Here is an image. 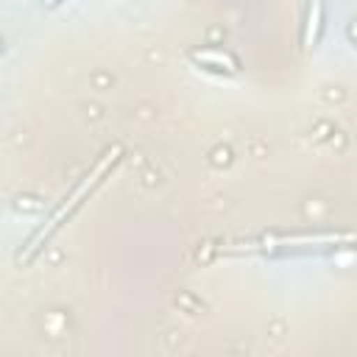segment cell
<instances>
[{
	"label": "cell",
	"mask_w": 357,
	"mask_h": 357,
	"mask_svg": "<svg viewBox=\"0 0 357 357\" xmlns=\"http://www.w3.org/2000/svg\"><path fill=\"white\" fill-rule=\"evenodd\" d=\"M120 159H123V145H112V148H106V151L98 156V162H95V165L75 181V187L64 195V201L50 212V218H47V220L28 237V243L22 245V251H20L17 259H20V262H31V259L50 243V237H53V234H56V231H59V229H61V226H64V223H67V220H70V218L89 201V195L103 184V178L117 167Z\"/></svg>",
	"instance_id": "1"
},
{
	"label": "cell",
	"mask_w": 357,
	"mask_h": 357,
	"mask_svg": "<svg viewBox=\"0 0 357 357\" xmlns=\"http://www.w3.org/2000/svg\"><path fill=\"white\" fill-rule=\"evenodd\" d=\"M337 243H351L349 231H307V234H271L265 240H259V245H251L257 251H279V254H290V251H318V248H332Z\"/></svg>",
	"instance_id": "2"
},
{
	"label": "cell",
	"mask_w": 357,
	"mask_h": 357,
	"mask_svg": "<svg viewBox=\"0 0 357 357\" xmlns=\"http://www.w3.org/2000/svg\"><path fill=\"white\" fill-rule=\"evenodd\" d=\"M190 61L198 64L201 70L218 73V75H237V73H240L237 56L229 53L226 47H215V45H209V47H195V50L190 53Z\"/></svg>",
	"instance_id": "3"
},
{
	"label": "cell",
	"mask_w": 357,
	"mask_h": 357,
	"mask_svg": "<svg viewBox=\"0 0 357 357\" xmlns=\"http://www.w3.org/2000/svg\"><path fill=\"white\" fill-rule=\"evenodd\" d=\"M326 28V14H324V0H310L307 3V17H304V28H301V42L304 47H315L324 36Z\"/></svg>",
	"instance_id": "4"
},
{
	"label": "cell",
	"mask_w": 357,
	"mask_h": 357,
	"mask_svg": "<svg viewBox=\"0 0 357 357\" xmlns=\"http://www.w3.org/2000/svg\"><path fill=\"white\" fill-rule=\"evenodd\" d=\"M61 3H64V0H42V6H45V8H59Z\"/></svg>",
	"instance_id": "5"
},
{
	"label": "cell",
	"mask_w": 357,
	"mask_h": 357,
	"mask_svg": "<svg viewBox=\"0 0 357 357\" xmlns=\"http://www.w3.org/2000/svg\"><path fill=\"white\" fill-rule=\"evenodd\" d=\"M3 50H6V42H3V39H0V53H3Z\"/></svg>",
	"instance_id": "6"
}]
</instances>
